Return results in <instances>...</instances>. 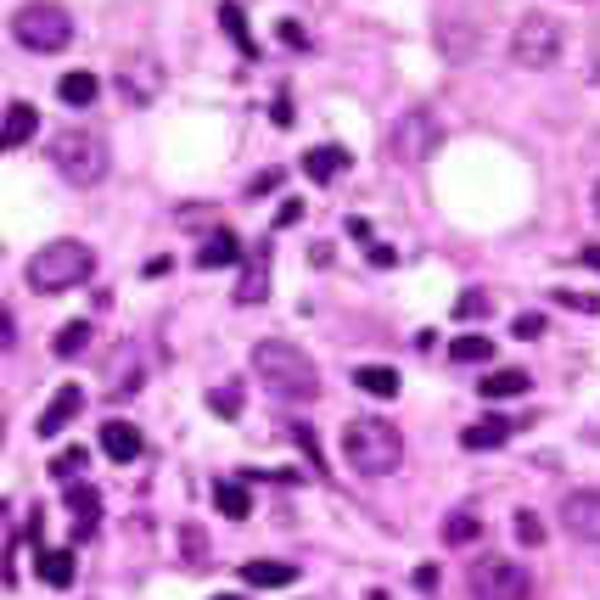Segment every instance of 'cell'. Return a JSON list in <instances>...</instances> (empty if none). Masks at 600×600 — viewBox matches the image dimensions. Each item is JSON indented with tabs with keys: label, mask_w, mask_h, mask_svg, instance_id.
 <instances>
[{
	"label": "cell",
	"mask_w": 600,
	"mask_h": 600,
	"mask_svg": "<svg viewBox=\"0 0 600 600\" xmlns=\"http://www.w3.org/2000/svg\"><path fill=\"white\" fill-rule=\"evenodd\" d=\"M343 460L354 466L359 477H387L399 472L404 460V438L393 421H382V415H354L343 427Z\"/></svg>",
	"instance_id": "cell-1"
},
{
	"label": "cell",
	"mask_w": 600,
	"mask_h": 600,
	"mask_svg": "<svg viewBox=\"0 0 600 600\" xmlns=\"http://www.w3.org/2000/svg\"><path fill=\"white\" fill-rule=\"evenodd\" d=\"M253 376L286 404H303V399H315L320 393L315 359L303 354V348H292V343H258L253 348Z\"/></svg>",
	"instance_id": "cell-2"
},
{
	"label": "cell",
	"mask_w": 600,
	"mask_h": 600,
	"mask_svg": "<svg viewBox=\"0 0 600 600\" xmlns=\"http://www.w3.org/2000/svg\"><path fill=\"white\" fill-rule=\"evenodd\" d=\"M96 270V253L85 242H51L29 258V286L34 292H68V286L90 281Z\"/></svg>",
	"instance_id": "cell-3"
},
{
	"label": "cell",
	"mask_w": 600,
	"mask_h": 600,
	"mask_svg": "<svg viewBox=\"0 0 600 600\" xmlns=\"http://www.w3.org/2000/svg\"><path fill=\"white\" fill-rule=\"evenodd\" d=\"M12 34H17V45L51 57V51H68L73 45V17H68V6H57V0H29V6H17Z\"/></svg>",
	"instance_id": "cell-4"
},
{
	"label": "cell",
	"mask_w": 600,
	"mask_h": 600,
	"mask_svg": "<svg viewBox=\"0 0 600 600\" xmlns=\"http://www.w3.org/2000/svg\"><path fill=\"white\" fill-rule=\"evenodd\" d=\"M51 163H57V174L73 180V186H96L101 174H107V146L90 129H62L57 141H51Z\"/></svg>",
	"instance_id": "cell-5"
},
{
	"label": "cell",
	"mask_w": 600,
	"mask_h": 600,
	"mask_svg": "<svg viewBox=\"0 0 600 600\" xmlns=\"http://www.w3.org/2000/svg\"><path fill=\"white\" fill-rule=\"evenodd\" d=\"M556 57H561V23L556 17H544V12H533V17H522L516 23V34H511V62L516 68H556Z\"/></svg>",
	"instance_id": "cell-6"
},
{
	"label": "cell",
	"mask_w": 600,
	"mask_h": 600,
	"mask_svg": "<svg viewBox=\"0 0 600 600\" xmlns=\"http://www.w3.org/2000/svg\"><path fill=\"white\" fill-rule=\"evenodd\" d=\"M472 595L477 600H528L533 595V578L516 561H500V556H488L472 567Z\"/></svg>",
	"instance_id": "cell-7"
},
{
	"label": "cell",
	"mask_w": 600,
	"mask_h": 600,
	"mask_svg": "<svg viewBox=\"0 0 600 600\" xmlns=\"http://www.w3.org/2000/svg\"><path fill=\"white\" fill-rule=\"evenodd\" d=\"M393 152H399L404 163H427L443 152V124L427 113V107H415V113L399 118V129H393Z\"/></svg>",
	"instance_id": "cell-8"
},
{
	"label": "cell",
	"mask_w": 600,
	"mask_h": 600,
	"mask_svg": "<svg viewBox=\"0 0 600 600\" xmlns=\"http://www.w3.org/2000/svg\"><path fill=\"white\" fill-rule=\"evenodd\" d=\"M561 528L584 544H600V488H578L561 500Z\"/></svg>",
	"instance_id": "cell-9"
},
{
	"label": "cell",
	"mask_w": 600,
	"mask_h": 600,
	"mask_svg": "<svg viewBox=\"0 0 600 600\" xmlns=\"http://www.w3.org/2000/svg\"><path fill=\"white\" fill-rule=\"evenodd\" d=\"M118 90H124L135 107H146V101H158V90H163V68L152 57H129L124 68H118Z\"/></svg>",
	"instance_id": "cell-10"
},
{
	"label": "cell",
	"mask_w": 600,
	"mask_h": 600,
	"mask_svg": "<svg viewBox=\"0 0 600 600\" xmlns=\"http://www.w3.org/2000/svg\"><path fill=\"white\" fill-rule=\"evenodd\" d=\"M79 410H85V387H79V382L57 387V393H51V404L40 410V427H34V432H40V438H57V432L68 427Z\"/></svg>",
	"instance_id": "cell-11"
},
{
	"label": "cell",
	"mask_w": 600,
	"mask_h": 600,
	"mask_svg": "<svg viewBox=\"0 0 600 600\" xmlns=\"http://www.w3.org/2000/svg\"><path fill=\"white\" fill-rule=\"evenodd\" d=\"M141 432L129 427V421H107V427H101V455L107 460H118V466H129V460H141Z\"/></svg>",
	"instance_id": "cell-12"
},
{
	"label": "cell",
	"mask_w": 600,
	"mask_h": 600,
	"mask_svg": "<svg viewBox=\"0 0 600 600\" xmlns=\"http://www.w3.org/2000/svg\"><path fill=\"white\" fill-rule=\"evenodd\" d=\"M516 421H505V415H483V421H472V427L460 432V449H500V443H511Z\"/></svg>",
	"instance_id": "cell-13"
},
{
	"label": "cell",
	"mask_w": 600,
	"mask_h": 600,
	"mask_svg": "<svg viewBox=\"0 0 600 600\" xmlns=\"http://www.w3.org/2000/svg\"><path fill=\"white\" fill-rule=\"evenodd\" d=\"M348 146H337V141H326V146H315V152H309V158H303V174H309V180H315V186H331V180H337V174L348 169Z\"/></svg>",
	"instance_id": "cell-14"
},
{
	"label": "cell",
	"mask_w": 600,
	"mask_h": 600,
	"mask_svg": "<svg viewBox=\"0 0 600 600\" xmlns=\"http://www.w3.org/2000/svg\"><path fill=\"white\" fill-rule=\"evenodd\" d=\"M68 511H73V522H79V539H90L96 533V522H101V494L90 483H68Z\"/></svg>",
	"instance_id": "cell-15"
},
{
	"label": "cell",
	"mask_w": 600,
	"mask_h": 600,
	"mask_svg": "<svg viewBox=\"0 0 600 600\" xmlns=\"http://www.w3.org/2000/svg\"><path fill=\"white\" fill-rule=\"evenodd\" d=\"M242 584H253V589H292V584H298V567H292V561H247Z\"/></svg>",
	"instance_id": "cell-16"
},
{
	"label": "cell",
	"mask_w": 600,
	"mask_h": 600,
	"mask_svg": "<svg viewBox=\"0 0 600 600\" xmlns=\"http://www.w3.org/2000/svg\"><path fill=\"white\" fill-rule=\"evenodd\" d=\"M135 387H141V354L124 343V348L113 354V371H107V393H113V399H129Z\"/></svg>",
	"instance_id": "cell-17"
},
{
	"label": "cell",
	"mask_w": 600,
	"mask_h": 600,
	"mask_svg": "<svg viewBox=\"0 0 600 600\" xmlns=\"http://www.w3.org/2000/svg\"><path fill=\"white\" fill-rule=\"evenodd\" d=\"M214 505H219V516H230V522H247V516H253V494H247V483H236V477L214 483Z\"/></svg>",
	"instance_id": "cell-18"
},
{
	"label": "cell",
	"mask_w": 600,
	"mask_h": 600,
	"mask_svg": "<svg viewBox=\"0 0 600 600\" xmlns=\"http://www.w3.org/2000/svg\"><path fill=\"white\" fill-rule=\"evenodd\" d=\"M354 387L371 393V399H399V371H393V365H359Z\"/></svg>",
	"instance_id": "cell-19"
},
{
	"label": "cell",
	"mask_w": 600,
	"mask_h": 600,
	"mask_svg": "<svg viewBox=\"0 0 600 600\" xmlns=\"http://www.w3.org/2000/svg\"><path fill=\"white\" fill-rule=\"evenodd\" d=\"M236 258H242V242H236L230 230H214V236L197 247V264H202V270H225V264H236Z\"/></svg>",
	"instance_id": "cell-20"
},
{
	"label": "cell",
	"mask_w": 600,
	"mask_h": 600,
	"mask_svg": "<svg viewBox=\"0 0 600 600\" xmlns=\"http://www.w3.org/2000/svg\"><path fill=\"white\" fill-rule=\"evenodd\" d=\"M477 393H483V399H522V393H528V371H516V365L488 371L483 382H477Z\"/></svg>",
	"instance_id": "cell-21"
},
{
	"label": "cell",
	"mask_w": 600,
	"mask_h": 600,
	"mask_svg": "<svg viewBox=\"0 0 600 600\" xmlns=\"http://www.w3.org/2000/svg\"><path fill=\"white\" fill-rule=\"evenodd\" d=\"M270 292V253H253L242 270V286H236V303H258Z\"/></svg>",
	"instance_id": "cell-22"
},
{
	"label": "cell",
	"mask_w": 600,
	"mask_h": 600,
	"mask_svg": "<svg viewBox=\"0 0 600 600\" xmlns=\"http://www.w3.org/2000/svg\"><path fill=\"white\" fill-rule=\"evenodd\" d=\"M57 96L68 101V107H90V101L101 96V79H96V73H62V79H57Z\"/></svg>",
	"instance_id": "cell-23"
},
{
	"label": "cell",
	"mask_w": 600,
	"mask_h": 600,
	"mask_svg": "<svg viewBox=\"0 0 600 600\" xmlns=\"http://www.w3.org/2000/svg\"><path fill=\"white\" fill-rule=\"evenodd\" d=\"M34 567H40V578H45L51 589H68L73 572H79V567H73V550H40V561H34Z\"/></svg>",
	"instance_id": "cell-24"
},
{
	"label": "cell",
	"mask_w": 600,
	"mask_h": 600,
	"mask_svg": "<svg viewBox=\"0 0 600 600\" xmlns=\"http://www.w3.org/2000/svg\"><path fill=\"white\" fill-rule=\"evenodd\" d=\"M34 129H40V113H34L29 101H17L12 113H6V129H0V141H6V146H17V141H29Z\"/></svg>",
	"instance_id": "cell-25"
},
{
	"label": "cell",
	"mask_w": 600,
	"mask_h": 600,
	"mask_svg": "<svg viewBox=\"0 0 600 600\" xmlns=\"http://www.w3.org/2000/svg\"><path fill=\"white\" fill-rule=\"evenodd\" d=\"M488 354H494V337H483V331H472V337H455V343H449V359H455V365H483Z\"/></svg>",
	"instance_id": "cell-26"
},
{
	"label": "cell",
	"mask_w": 600,
	"mask_h": 600,
	"mask_svg": "<svg viewBox=\"0 0 600 600\" xmlns=\"http://www.w3.org/2000/svg\"><path fill=\"white\" fill-rule=\"evenodd\" d=\"M85 343H90V320H68V326L57 331L51 354H57V359H79V354H85Z\"/></svg>",
	"instance_id": "cell-27"
},
{
	"label": "cell",
	"mask_w": 600,
	"mask_h": 600,
	"mask_svg": "<svg viewBox=\"0 0 600 600\" xmlns=\"http://www.w3.org/2000/svg\"><path fill=\"white\" fill-rule=\"evenodd\" d=\"M219 23H225V34L236 40V51H242V57H253L258 45H253V34H247V17H242V6H236V0H225V6H219Z\"/></svg>",
	"instance_id": "cell-28"
},
{
	"label": "cell",
	"mask_w": 600,
	"mask_h": 600,
	"mask_svg": "<svg viewBox=\"0 0 600 600\" xmlns=\"http://www.w3.org/2000/svg\"><path fill=\"white\" fill-rule=\"evenodd\" d=\"M483 315H494V298H488L483 286H466L455 298V320H483Z\"/></svg>",
	"instance_id": "cell-29"
},
{
	"label": "cell",
	"mask_w": 600,
	"mask_h": 600,
	"mask_svg": "<svg viewBox=\"0 0 600 600\" xmlns=\"http://www.w3.org/2000/svg\"><path fill=\"white\" fill-rule=\"evenodd\" d=\"M443 539H449V544H477V539H483V522H477L472 511H455L449 522H443Z\"/></svg>",
	"instance_id": "cell-30"
},
{
	"label": "cell",
	"mask_w": 600,
	"mask_h": 600,
	"mask_svg": "<svg viewBox=\"0 0 600 600\" xmlns=\"http://www.w3.org/2000/svg\"><path fill=\"white\" fill-rule=\"evenodd\" d=\"M79 472H85V449H62V455L51 460V477H62V483L79 477Z\"/></svg>",
	"instance_id": "cell-31"
},
{
	"label": "cell",
	"mask_w": 600,
	"mask_h": 600,
	"mask_svg": "<svg viewBox=\"0 0 600 600\" xmlns=\"http://www.w3.org/2000/svg\"><path fill=\"white\" fill-rule=\"evenodd\" d=\"M208 410H219V415H242V387H214V393H208Z\"/></svg>",
	"instance_id": "cell-32"
},
{
	"label": "cell",
	"mask_w": 600,
	"mask_h": 600,
	"mask_svg": "<svg viewBox=\"0 0 600 600\" xmlns=\"http://www.w3.org/2000/svg\"><path fill=\"white\" fill-rule=\"evenodd\" d=\"M292 443H298L303 455H309V472H326V455H320L315 432H309V427H292Z\"/></svg>",
	"instance_id": "cell-33"
},
{
	"label": "cell",
	"mask_w": 600,
	"mask_h": 600,
	"mask_svg": "<svg viewBox=\"0 0 600 600\" xmlns=\"http://www.w3.org/2000/svg\"><path fill=\"white\" fill-rule=\"evenodd\" d=\"M516 539H522V544H544V522L533 511H516Z\"/></svg>",
	"instance_id": "cell-34"
},
{
	"label": "cell",
	"mask_w": 600,
	"mask_h": 600,
	"mask_svg": "<svg viewBox=\"0 0 600 600\" xmlns=\"http://www.w3.org/2000/svg\"><path fill=\"white\" fill-rule=\"evenodd\" d=\"M556 303H561V309H578V315H595V309H600L595 292H556Z\"/></svg>",
	"instance_id": "cell-35"
},
{
	"label": "cell",
	"mask_w": 600,
	"mask_h": 600,
	"mask_svg": "<svg viewBox=\"0 0 600 600\" xmlns=\"http://www.w3.org/2000/svg\"><path fill=\"white\" fill-rule=\"evenodd\" d=\"M180 544H186V561H191V567H202V561H208V539H202L197 528L180 533Z\"/></svg>",
	"instance_id": "cell-36"
},
{
	"label": "cell",
	"mask_w": 600,
	"mask_h": 600,
	"mask_svg": "<svg viewBox=\"0 0 600 600\" xmlns=\"http://www.w3.org/2000/svg\"><path fill=\"white\" fill-rule=\"evenodd\" d=\"M516 337H522V343H533V337H544V315H516Z\"/></svg>",
	"instance_id": "cell-37"
},
{
	"label": "cell",
	"mask_w": 600,
	"mask_h": 600,
	"mask_svg": "<svg viewBox=\"0 0 600 600\" xmlns=\"http://www.w3.org/2000/svg\"><path fill=\"white\" fill-rule=\"evenodd\" d=\"M12 343H17V320L6 315V309H0V354H6V348H12Z\"/></svg>",
	"instance_id": "cell-38"
},
{
	"label": "cell",
	"mask_w": 600,
	"mask_h": 600,
	"mask_svg": "<svg viewBox=\"0 0 600 600\" xmlns=\"http://www.w3.org/2000/svg\"><path fill=\"white\" fill-rule=\"evenodd\" d=\"M303 214V202H281V214H275V225H298Z\"/></svg>",
	"instance_id": "cell-39"
},
{
	"label": "cell",
	"mask_w": 600,
	"mask_h": 600,
	"mask_svg": "<svg viewBox=\"0 0 600 600\" xmlns=\"http://www.w3.org/2000/svg\"><path fill=\"white\" fill-rule=\"evenodd\" d=\"M275 186H281V174H258V180H253V197H264V191H275Z\"/></svg>",
	"instance_id": "cell-40"
},
{
	"label": "cell",
	"mask_w": 600,
	"mask_h": 600,
	"mask_svg": "<svg viewBox=\"0 0 600 600\" xmlns=\"http://www.w3.org/2000/svg\"><path fill=\"white\" fill-rule=\"evenodd\" d=\"M270 118L286 129V124H292V101H286V96H275V113H270Z\"/></svg>",
	"instance_id": "cell-41"
},
{
	"label": "cell",
	"mask_w": 600,
	"mask_h": 600,
	"mask_svg": "<svg viewBox=\"0 0 600 600\" xmlns=\"http://www.w3.org/2000/svg\"><path fill=\"white\" fill-rule=\"evenodd\" d=\"M281 40H286V45H303V29H298V23H292V17H286V23H281Z\"/></svg>",
	"instance_id": "cell-42"
},
{
	"label": "cell",
	"mask_w": 600,
	"mask_h": 600,
	"mask_svg": "<svg viewBox=\"0 0 600 600\" xmlns=\"http://www.w3.org/2000/svg\"><path fill=\"white\" fill-rule=\"evenodd\" d=\"M578 264H589V270H600V247H578Z\"/></svg>",
	"instance_id": "cell-43"
},
{
	"label": "cell",
	"mask_w": 600,
	"mask_h": 600,
	"mask_svg": "<svg viewBox=\"0 0 600 600\" xmlns=\"http://www.w3.org/2000/svg\"><path fill=\"white\" fill-rule=\"evenodd\" d=\"M595 214H600V180H595Z\"/></svg>",
	"instance_id": "cell-44"
},
{
	"label": "cell",
	"mask_w": 600,
	"mask_h": 600,
	"mask_svg": "<svg viewBox=\"0 0 600 600\" xmlns=\"http://www.w3.org/2000/svg\"><path fill=\"white\" fill-rule=\"evenodd\" d=\"M214 600H242V595H214Z\"/></svg>",
	"instance_id": "cell-45"
},
{
	"label": "cell",
	"mask_w": 600,
	"mask_h": 600,
	"mask_svg": "<svg viewBox=\"0 0 600 600\" xmlns=\"http://www.w3.org/2000/svg\"><path fill=\"white\" fill-rule=\"evenodd\" d=\"M0 146H6V141H0Z\"/></svg>",
	"instance_id": "cell-46"
}]
</instances>
